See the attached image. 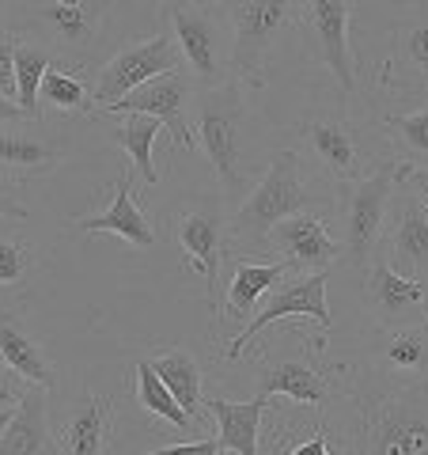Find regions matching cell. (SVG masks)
Segmentation results:
<instances>
[{"mask_svg":"<svg viewBox=\"0 0 428 455\" xmlns=\"http://www.w3.org/2000/svg\"><path fill=\"white\" fill-rule=\"evenodd\" d=\"M319 414L334 455H428V383L398 379L368 357L330 364Z\"/></svg>","mask_w":428,"mask_h":455,"instance_id":"obj_1","label":"cell"},{"mask_svg":"<svg viewBox=\"0 0 428 455\" xmlns=\"http://www.w3.org/2000/svg\"><path fill=\"white\" fill-rule=\"evenodd\" d=\"M242 84L227 76L217 88H197L194 92V140L202 156L209 160L212 175L220 182V194L227 209H235L247 197V156H242V125H247V103H242Z\"/></svg>","mask_w":428,"mask_h":455,"instance_id":"obj_2","label":"cell"},{"mask_svg":"<svg viewBox=\"0 0 428 455\" xmlns=\"http://www.w3.org/2000/svg\"><path fill=\"white\" fill-rule=\"evenodd\" d=\"M304 209H315V190L304 175L299 152L281 148L273 152L266 175L247 190V197L235 209H227V247H239L242 254L262 251L269 228Z\"/></svg>","mask_w":428,"mask_h":455,"instance_id":"obj_3","label":"cell"},{"mask_svg":"<svg viewBox=\"0 0 428 455\" xmlns=\"http://www.w3.org/2000/svg\"><path fill=\"white\" fill-rule=\"evenodd\" d=\"M163 27L182 53V68L197 88H217L232 76V35L220 4L209 0H167L160 8Z\"/></svg>","mask_w":428,"mask_h":455,"instance_id":"obj_4","label":"cell"},{"mask_svg":"<svg viewBox=\"0 0 428 455\" xmlns=\"http://www.w3.org/2000/svg\"><path fill=\"white\" fill-rule=\"evenodd\" d=\"M220 12L232 35V76L242 88H266L269 61L296 20L299 0H224Z\"/></svg>","mask_w":428,"mask_h":455,"instance_id":"obj_5","label":"cell"},{"mask_svg":"<svg viewBox=\"0 0 428 455\" xmlns=\"http://www.w3.org/2000/svg\"><path fill=\"white\" fill-rule=\"evenodd\" d=\"M406 175L402 160H379L364 179L341 187V262L364 269L376 259L383 228H387L391 197Z\"/></svg>","mask_w":428,"mask_h":455,"instance_id":"obj_6","label":"cell"},{"mask_svg":"<svg viewBox=\"0 0 428 455\" xmlns=\"http://www.w3.org/2000/svg\"><path fill=\"white\" fill-rule=\"evenodd\" d=\"M23 4L27 27H12V31L38 35L42 42H50V50L61 65L88 73L107 27L110 0H23Z\"/></svg>","mask_w":428,"mask_h":455,"instance_id":"obj_7","label":"cell"},{"mask_svg":"<svg viewBox=\"0 0 428 455\" xmlns=\"http://www.w3.org/2000/svg\"><path fill=\"white\" fill-rule=\"evenodd\" d=\"M322 341L299 349H284L269 341L258 364H254V395H281L289 403L322 410L326 398H330V364L322 361Z\"/></svg>","mask_w":428,"mask_h":455,"instance_id":"obj_8","label":"cell"},{"mask_svg":"<svg viewBox=\"0 0 428 455\" xmlns=\"http://www.w3.org/2000/svg\"><path fill=\"white\" fill-rule=\"evenodd\" d=\"M326 284H330V269H319V274H289L266 296L258 315L227 341L224 361H242L247 349L254 346V338L284 319H307V323H315L319 331H330L334 319H330V304H326Z\"/></svg>","mask_w":428,"mask_h":455,"instance_id":"obj_9","label":"cell"},{"mask_svg":"<svg viewBox=\"0 0 428 455\" xmlns=\"http://www.w3.org/2000/svg\"><path fill=\"white\" fill-rule=\"evenodd\" d=\"M175 243L186 254V266L209 284L212 319L220 315V266L227 259V202L224 197H194L175 212Z\"/></svg>","mask_w":428,"mask_h":455,"instance_id":"obj_10","label":"cell"},{"mask_svg":"<svg viewBox=\"0 0 428 455\" xmlns=\"http://www.w3.org/2000/svg\"><path fill=\"white\" fill-rule=\"evenodd\" d=\"M178 68H182V53H178L167 27L148 35V38H137V42H130V46H122L95 73V84H91L95 107L107 110V107L118 103L122 95L137 92L140 84H148V80L163 76V73H178Z\"/></svg>","mask_w":428,"mask_h":455,"instance_id":"obj_11","label":"cell"},{"mask_svg":"<svg viewBox=\"0 0 428 455\" xmlns=\"http://www.w3.org/2000/svg\"><path fill=\"white\" fill-rule=\"evenodd\" d=\"M315 61L334 76L341 95L356 92V53H353V4L349 0H299Z\"/></svg>","mask_w":428,"mask_h":455,"instance_id":"obj_12","label":"cell"},{"mask_svg":"<svg viewBox=\"0 0 428 455\" xmlns=\"http://www.w3.org/2000/svg\"><path fill=\"white\" fill-rule=\"evenodd\" d=\"M197 84L190 80L186 68L178 73H163L148 84H140L137 92L122 95L114 107H107L103 114H152L155 122H163V130L175 140V148L182 152H197L194 140V125H190V103H194Z\"/></svg>","mask_w":428,"mask_h":455,"instance_id":"obj_13","label":"cell"},{"mask_svg":"<svg viewBox=\"0 0 428 455\" xmlns=\"http://www.w3.org/2000/svg\"><path fill=\"white\" fill-rule=\"evenodd\" d=\"M402 277L428 281V202L413 194L406 182H398L391 197L387 228H383L379 251Z\"/></svg>","mask_w":428,"mask_h":455,"instance_id":"obj_14","label":"cell"},{"mask_svg":"<svg viewBox=\"0 0 428 455\" xmlns=\"http://www.w3.org/2000/svg\"><path fill=\"white\" fill-rule=\"evenodd\" d=\"M299 137L311 152V160L322 167V175L337 182V187H349V182L364 179L368 171V152L361 148V137H356L353 125L330 110H315L299 122Z\"/></svg>","mask_w":428,"mask_h":455,"instance_id":"obj_15","label":"cell"},{"mask_svg":"<svg viewBox=\"0 0 428 455\" xmlns=\"http://www.w3.org/2000/svg\"><path fill=\"white\" fill-rule=\"evenodd\" d=\"M262 251L277 254L281 262L292 266V274H319V269H334L341 259V243L330 235V220L315 209H304L296 217L269 228Z\"/></svg>","mask_w":428,"mask_h":455,"instance_id":"obj_16","label":"cell"},{"mask_svg":"<svg viewBox=\"0 0 428 455\" xmlns=\"http://www.w3.org/2000/svg\"><path fill=\"white\" fill-rule=\"evenodd\" d=\"M364 311L372 315L376 331L387 326H409V323H424V281L402 277L391 262L376 254L364 269Z\"/></svg>","mask_w":428,"mask_h":455,"instance_id":"obj_17","label":"cell"},{"mask_svg":"<svg viewBox=\"0 0 428 455\" xmlns=\"http://www.w3.org/2000/svg\"><path fill=\"white\" fill-rule=\"evenodd\" d=\"M65 160L61 140L42 130V122H4L0 125V175L8 182H31L53 175Z\"/></svg>","mask_w":428,"mask_h":455,"instance_id":"obj_18","label":"cell"},{"mask_svg":"<svg viewBox=\"0 0 428 455\" xmlns=\"http://www.w3.org/2000/svg\"><path fill=\"white\" fill-rule=\"evenodd\" d=\"M110 433H114V398L80 391L57 418L53 444L57 455H107Z\"/></svg>","mask_w":428,"mask_h":455,"instance_id":"obj_19","label":"cell"},{"mask_svg":"<svg viewBox=\"0 0 428 455\" xmlns=\"http://www.w3.org/2000/svg\"><path fill=\"white\" fill-rule=\"evenodd\" d=\"M227 266H232V277H227V284H224V307L217 315V326L250 319L266 296L292 274L289 262H281V259L262 262L258 254H235V259H227ZM217 326H212V331H217Z\"/></svg>","mask_w":428,"mask_h":455,"instance_id":"obj_20","label":"cell"},{"mask_svg":"<svg viewBox=\"0 0 428 455\" xmlns=\"http://www.w3.org/2000/svg\"><path fill=\"white\" fill-rule=\"evenodd\" d=\"M376 80L398 95L428 92V20H409L394 27L391 53L376 68Z\"/></svg>","mask_w":428,"mask_h":455,"instance_id":"obj_21","label":"cell"},{"mask_svg":"<svg viewBox=\"0 0 428 455\" xmlns=\"http://www.w3.org/2000/svg\"><path fill=\"white\" fill-rule=\"evenodd\" d=\"M364 357L383 372L398 379H421L428 383V323L387 326L368 338Z\"/></svg>","mask_w":428,"mask_h":455,"instance_id":"obj_22","label":"cell"},{"mask_svg":"<svg viewBox=\"0 0 428 455\" xmlns=\"http://www.w3.org/2000/svg\"><path fill=\"white\" fill-rule=\"evenodd\" d=\"M76 228L88 235H122L125 243L133 247H152L155 243V224L140 212L137 197H133V171H125V175L110 187V202L103 212H88V217H76Z\"/></svg>","mask_w":428,"mask_h":455,"instance_id":"obj_23","label":"cell"},{"mask_svg":"<svg viewBox=\"0 0 428 455\" xmlns=\"http://www.w3.org/2000/svg\"><path fill=\"white\" fill-rule=\"evenodd\" d=\"M0 455H57L53 425H50V391L27 387L12 425L0 436Z\"/></svg>","mask_w":428,"mask_h":455,"instance_id":"obj_24","label":"cell"},{"mask_svg":"<svg viewBox=\"0 0 428 455\" xmlns=\"http://www.w3.org/2000/svg\"><path fill=\"white\" fill-rule=\"evenodd\" d=\"M0 364L12 368L27 387L53 391V383H57V368L50 361V353L42 349L38 341L20 326V319L4 307H0Z\"/></svg>","mask_w":428,"mask_h":455,"instance_id":"obj_25","label":"cell"},{"mask_svg":"<svg viewBox=\"0 0 428 455\" xmlns=\"http://www.w3.org/2000/svg\"><path fill=\"white\" fill-rule=\"evenodd\" d=\"M205 410H209V418L217 421L220 451H232V455H258V436H262V418H266V410H269V398L254 395L250 403H227V398H209Z\"/></svg>","mask_w":428,"mask_h":455,"instance_id":"obj_26","label":"cell"},{"mask_svg":"<svg viewBox=\"0 0 428 455\" xmlns=\"http://www.w3.org/2000/svg\"><path fill=\"white\" fill-rule=\"evenodd\" d=\"M148 364H152V372L163 379V387L175 395V403L205 429L209 410H205V398H202V364H197L194 353L182 349V346H170L163 353H155Z\"/></svg>","mask_w":428,"mask_h":455,"instance_id":"obj_27","label":"cell"},{"mask_svg":"<svg viewBox=\"0 0 428 455\" xmlns=\"http://www.w3.org/2000/svg\"><path fill=\"white\" fill-rule=\"evenodd\" d=\"M118 125L110 130V140L118 145L125 156L133 160V175H140V182L152 190L160 182V171H155V140L163 137V122H155L152 114H114Z\"/></svg>","mask_w":428,"mask_h":455,"instance_id":"obj_28","label":"cell"},{"mask_svg":"<svg viewBox=\"0 0 428 455\" xmlns=\"http://www.w3.org/2000/svg\"><path fill=\"white\" fill-rule=\"evenodd\" d=\"M53 61L57 53L50 50V42H42L31 31H16V103L31 114V122H42L38 88Z\"/></svg>","mask_w":428,"mask_h":455,"instance_id":"obj_29","label":"cell"},{"mask_svg":"<svg viewBox=\"0 0 428 455\" xmlns=\"http://www.w3.org/2000/svg\"><path fill=\"white\" fill-rule=\"evenodd\" d=\"M38 107H50L57 114H91L95 95H91L88 73H80V68H73V65L53 61L50 73L42 76Z\"/></svg>","mask_w":428,"mask_h":455,"instance_id":"obj_30","label":"cell"},{"mask_svg":"<svg viewBox=\"0 0 428 455\" xmlns=\"http://www.w3.org/2000/svg\"><path fill=\"white\" fill-rule=\"evenodd\" d=\"M133 395H137V403H140V410H145V414L167 421L170 429H178V433H202V425H197V421L186 414V410L175 403V395L163 387V379L152 372L148 361H137V364H133Z\"/></svg>","mask_w":428,"mask_h":455,"instance_id":"obj_31","label":"cell"},{"mask_svg":"<svg viewBox=\"0 0 428 455\" xmlns=\"http://www.w3.org/2000/svg\"><path fill=\"white\" fill-rule=\"evenodd\" d=\"M383 133L394 145V160L409 167H428V99L417 110L387 114L383 118Z\"/></svg>","mask_w":428,"mask_h":455,"instance_id":"obj_32","label":"cell"},{"mask_svg":"<svg viewBox=\"0 0 428 455\" xmlns=\"http://www.w3.org/2000/svg\"><path fill=\"white\" fill-rule=\"evenodd\" d=\"M38 269V247L8 228H0V300L12 292H23L27 281Z\"/></svg>","mask_w":428,"mask_h":455,"instance_id":"obj_33","label":"cell"},{"mask_svg":"<svg viewBox=\"0 0 428 455\" xmlns=\"http://www.w3.org/2000/svg\"><path fill=\"white\" fill-rule=\"evenodd\" d=\"M0 95L16 99V31L0 35Z\"/></svg>","mask_w":428,"mask_h":455,"instance_id":"obj_34","label":"cell"},{"mask_svg":"<svg viewBox=\"0 0 428 455\" xmlns=\"http://www.w3.org/2000/svg\"><path fill=\"white\" fill-rule=\"evenodd\" d=\"M148 455H224V451H220V440L197 436V440H190V444H163V448H155Z\"/></svg>","mask_w":428,"mask_h":455,"instance_id":"obj_35","label":"cell"},{"mask_svg":"<svg viewBox=\"0 0 428 455\" xmlns=\"http://www.w3.org/2000/svg\"><path fill=\"white\" fill-rule=\"evenodd\" d=\"M0 220H27V209L16 197V182H8L4 175H0Z\"/></svg>","mask_w":428,"mask_h":455,"instance_id":"obj_36","label":"cell"},{"mask_svg":"<svg viewBox=\"0 0 428 455\" xmlns=\"http://www.w3.org/2000/svg\"><path fill=\"white\" fill-rule=\"evenodd\" d=\"M23 395H27V383H23L16 372H12V368H4V364H0V406L16 410Z\"/></svg>","mask_w":428,"mask_h":455,"instance_id":"obj_37","label":"cell"},{"mask_svg":"<svg viewBox=\"0 0 428 455\" xmlns=\"http://www.w3.org/2000/svg\"><path fill=\"white\" fill-rule=\"evenodd\" d=\"M402 182H406V187L417 194V197H424V202H428V167H409V164H406Z\"/></svg>","mask_w":428,"mask_h":455,"instance_id":"obj_38","label":"cell"},{"mask_svg":"<svg viewBox=\"0 0 428 455\" xmlns=\"http://www.w3.org/2000/svg\"><path fill=\"white\" fill-rule=\"evenodd\" d=\"M4 122H31V114H27V110L16 103V99H4V95H0V125H4Z\"/></svg>","mask_w":428,"mask_h":455,"instance_id":"obj_39","label":"cell"},{"mask_svg":"<svg viewBox=\"0 0 428 455\" xmlns=\"http://www.w3.org/2000/svg\"><path fill=\"white\" fill-rule=\"evenodd\" d=\"M12 414H16V410L0 406V436H4V429H8V425H12Z\"/></svg>","mask_w":428,"mask_h":455,"instance_id":"obj_40","label":"cell"},{"mask_svg":"<svg viewBox=\"0 0 428 455\" xmlns=\"http://www.w3.org/2000/svg\"><path fill=\"white\" fill-rule=\"evenodd\" d=\"M4 12H8V0H0V35H4V31H12V27L4 23Z\"/></svg>","mask_w":428,"mask_h":455,"instance_id":"obj_41","label":"cell"},{"mask_svg":"<svg viewBox=\"0 0 428 455\" xmlns=\"http://www.w3.org/2000/svg\"><path fill=\"white\" fill-rule=\"evenodd\" d=\"M424 315H428V281H424Z\"/></svg>","mask_w":428,"mask_h":455,"instance_id":"obj_42","label":"cell"},{"mask_svg":"<svg viewBox=\"0 0 428 455\" xmlns=\"http://www.w3.org/2000/svg\"><path fill=\"white\" fill-rule=\"evenodd\" d=\"M391 4H413V0H391Z\"/></svg>","mask_w":428,"mask_h":455,"instance_id":"obj_43","label":"cell"},{"mask_svg":"<svg viewBox=\"0 0 428 455\" xmlns=\"http://www.w3.org/2000/svg\"><path fill=\"white\" fill-rule=\"evenodd\" d=\"M209 4H224V0H209Z\"/></svg>","mask_w":428,"mask_h":455,"instance_id":"obj_44","label":"cell"},{"mask_svg":"<svg viewBox=\"0 0 428 455\" xmlns=\"http://www.w3.org/2000/svg\"><path fill=\"white\" fill-rule=\"evenodd\" d=\"M8 4H12V0H8Z\"/></svg>","mask_w":428,"mask_h":455,"instance_id":"obj_45","label":"cell"}]
</instances>
